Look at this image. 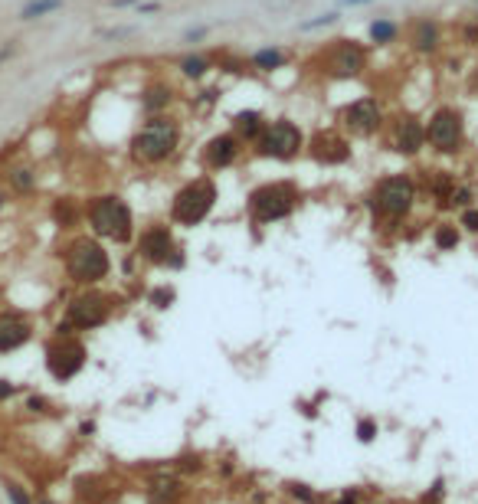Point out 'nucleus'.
Here are the masks:
<instances>
[{
  "label": "nucleus",
  "instance_id": "1",
  "mask_svg": "<svg viewBox=\"0 0 478 504\" xmlns=\"http://www.w3.org/2000/svg\"><path fill=\"white\" fill-rule=\"evenodd\" d=\"M183 148V118L174 112L151 115L134 128L128 141V157L138 167H164L171 164Z\"/></svg>",
  "mask_w": 478,
  "mask_h": 504
},
{
  "label": "nucleus",
  "instance_id": "2",
  "mask_svg": "<svg viewBox=\"0 0 478 504\" xmlns=\"http://www.w3.org/2000/svg\"><path fill=\"white\" fill-rule=\"evenodd\" d=\"M420 203V181L410 171H393L377 177L367 193V209L380 226H403Z\"/></svg>",
  "mask_w": 478,
  "mask_h": 504
},
{
  "label": "nucleus",
  "instance_id": "3",
  "mask_svg": "<svg viewBox=\"0 0 478 504\" xmlns=\"http://www.w3.org/2000/svg\"><path fill=\"white\" fill-rule=\"evenodd\" d=\"M305 200L302 187L292 181H266L252 187L246 197V213L256 226H272V223H282L295 213Z\"/></svg>",
  "mask_w": 478,
  "mask_h": 504
},
{
  "label": "nucleus",
  "instance_id": "4",
  "mask_svg": "<svg viewBox=\"0 0 478 504\" xmlns=\"http://www.w3.org/2000/svg\"><path fill=\"white\" fill-rule=\"evenodd\" d=\"M373 49L354 37H337L318 49V72L331 82H357L370 69Z\"/></svg>",
  "mask_w": 478,
  "mask_h": 504
},
{
  "label": "nucleus",
  "instance_id": "5",
  "mask_svg": "<svg viewBox=\"0 0 478 504\" xmlns=\"http://www.w3.org/2000/svg\"><path fill=\"white\" fill-rule=\"evenodd\" d=\"M426 128V148L439 157H459L469 144V122L459 105L442 102L436 108H429V115L422 118Z\"/></svg>",
  "mask_w": 478,
  "mask_h": 504
},
{
  "label": "nucleus",
  "instance_id": "6",
  "mask_svg": "<svg viewBox=\"0 0 478 504\" xmlns=\"http://www.w3.org/2000/svg\"><path fill=\"white\" fill-rule=\"evenodd\" d=\"M217 200H220V187L213 181V174H197L171 197V223L183 229L200 226L213 213Z\"/></svg>",
  "mask_w": 478,
  "mask_h": 504
},
{
  "label": "nucleus",
  "instance_id": "7",
  "mask_svg": "<svg viewBox=\"0 0 478 504\" xmlns=\"http://www.w3.org/2000/svg\"><path fill=\"white\" fill-rule=\"evenodd\" d=\"M86 219L98 239H108V243H118V246L134 239V213L118 193L92 197L86 207Z\"/></svg>",
  "mask_w": 478,
  "mask_h": 504
},
{
  "label": "nucleus",
  "instance_id": "8",
  "mask_svg": "<svg viewBox=\"0 0 478 504\" xmlns=\"http://www.w3.org/2000/svg\"><path fill=\"white\" fill-rule=\"evenodd\" d=\"M305 144H308L305 128L292 115H278V118H269L266 131L259 134V141L252 144V154L266 157V161L292 164L305 154Z\"/></svg>",
  "mask_w": 478,
  "mask_h": 504
},
{
  "label": "nucleus",
  "instance_id": "9",
  "mask_svg": "<svg viewBox=\"0 0 478 504\" xmlns=\"http://www.w3.org/2000/svg\"><path fill=\"white\" fill-rule=\"evenodd\" d=\"M390 124V112H387V102L380 96H357L351 102L341 105L337 112V128L347 134V138H361V141H370L377 134L387 131Z\"/></svg>",
  "mask_w": 478,
  "mask_h": 504
},
{
  "label": "nucleus",
  "instance_id": "10",
  "mask_svg": "<svg viewBox=\"0 0 478 504\" xmlns=\"http://www.w3.org/2000/svg\"><path fill=\"white\" fill-rule=\"evenodd\" d=\"M66 272L79 285H98L102 278L112 272V259H108L105 246L98 239H72L66 249Z\"/></svg>",
  "mask_w": 478,
  "mask_h": 504
},
{
  "label": "nucleus",
  "instance_id": "11",
  "mask_svg": "<svg viewBox=\"0 0 478 504\" xmlns=\"http://www.w3.org/2000/svg\"><path fill=\"white\" fill-rule=\"evenodd\" d=\"M138 259L151 262L161 269H183L187 266V252L177 246L174 229L167 223H151L138 233Z\"/></svg>",
  "mask_w": 478,
  "mask_h": 504
},
{
  "label": "nucleus",
  "instance_id": "12",
  "mask_svg": "<svg viewBox=\"0 0 478 504\" xmlns=\"http://www.w3.org/2000/svg\"><path fill=\"white\" fill-rule=\"evenodd\" d=\"M403 39L416 59H436L446 49V23L436 13H416L403 30Z\"/></svg>",
  "mask_w": 478,
  "mask_h": 504
},
{
  "label": "nucleus",
  "instance_id": "13",
  "mask_svg": "<svg viewBox=\"0 0 478 504\" xmlns=\"http://www.w3.org/2000/svg\"><path fill=\"white\" fill-rule=\"evenodd\" d=\"M387 144H390L393 154H400L403 161H416L426 151V128H422L420 115H393L390 124H387Z\"/></svg>",
  "mask_w": 478,
  "mask_h": 504
},
{
  "label": "nucleus",
  "instance_id": "14",
  "mask_svg": "<svg viewBox=\"0 0 478 504\" xmlns=\"http://www.w3.org/2000/svg\"><path fill=\"white\" fill-rule=\"evenodd\" d=\"M305 154L321 167H344L354 157V148H351V138L335 124V128H318L315 134H308Z\"/></svg>",
  "mask_w": 478,
  "mask_h": 504
},
{
  "label": "nucleus",
  "instance_id": "15",
  "mask_svg": "<svg viewBox=\"0 0 478 504\" xmlns=\"http://www.w3.org/2000/svg\"><path fill=\"white\" fill-rule=\"evenodd\" d=\"M243 151H246L243 141L226 128V131H217L203 141L200 161H203V167H207V174H223V171H230V167H236Z\"/></svg>",
  "mask_w": 478,
  "mask_h": 504
},
{
  "label": "nucleus",
  "instance_id": "16",
  "mask_svg": "<svg viewBox=\"0 0 478 504\" xmlns=\"http://www.w3.org/2000/svg\"><path fill=\"white\" fill-rule=\"evenodd\" d=\"M82 363H86V347H82L76 337L59 334L56 341L49 344L46 367H49V373H53L56 380H69V377H76V373L82 370Z\"/></svg>",
  "mask_w": 478,
  "mask_h": 504
},
{
  "label": "nucleus",
  "instance_id": "17",
  "mask_svg": "<svg viewBox=\"0 0 478 504\" xmlns=\"http://www.w3.org/2000/svg\"><path fill=\"white\" fill-rule=\"evenodd\" d=\"M108 314H112V302H108L105 295H98V292H82V295H76L72 298V304H69L66 321L72 324V328L89 331V328L105 324Z\"/></svg>",
  "mask_w": 478,
  "mask_h": 504
},
{
  "label": "nucleus",
  "instance_id": "18",
  "mask_svg": "<svg viewBox=\"0 0 478 504\" xmlns=\"http://www.w3.org/2000/svg\"><path fill=\"white\" fill-rule=\"evenodd\" d=\"M177 98H181V92H177V86H174L171 79H151V82L141 86V92H138V108H141L144 118H151V115L174 112Z\"/></svg>",
  "mask_w": 478,
  "mask_h": 504
},
{
  "label": "nucleus",
  "instance_id": "19",
  "mask_svg": "<svg viewBox=\"0 0 478 504\" xmlns=\"http://www.w3.org/2000/svg\"><path fill=\"white\" fill-rule=\"evenodd\" d=\"M246 63L249 72H256V76H276V72L292 66V53L282 43H262V46H256L249 53Z\"/></svg>",
  "mask_w": 478,
  "mask_h": 504
},
{
  "label": "nucleus",
  "instance_id": "20",
  "mask_svg": "<svg viewBox=\"0 0 478 504\" xmlns=\"http://www.w3.org/2000/svg\"><path fill=\"white\" fill-rule=\"evenodd\" d=\"M266 112H259V108H236V112L230 115V131L236 134L239 141H243V148H252V144L259 141V134L266 131Z\"/></svg>",
  "mask_w": 478,
  "mask_h": 504
},
{
  "label": "nucleus",
  "instance_id": "21",
  "mask_svg": "<svg viewBox=\"0 0 478 504\" xmlns=\"http://www.w3.org/2000/svg\"><path fill=\"white\" fill-rule=\"evenodd\" d=\"M420 181V193L426 190L429 193V200L436 203V207H446V200H449V193L456 190V183H459V177L452 171H446V167H426L422 171V177H416Z\"/></svg>",
  "mask_w": 478,
  "mask_h": 504
},
{
  "label": "nucleus",
  "instance_id": "22",
  "mask_svg": "<svg viewBox=\"0 0 478 504\" xmlns=\"http://www.w3.org/2000/svg\"><path fill=\"white\" fill-rule=\"evenodd\" d=\"M177 76L183 79V82H193V86H203L207 79L217 72V59L210 56V53H200V49H190V53H183L181 59H177Z\"/></svg>",
  "mask_w": 478,
  "mask_h": 504
},
{
  "label": "nucleus",
  "instance_id": "23",
  "mask_svg": "<svg viewBox=\"0 0 478 504\" xmlns=\"http://www.w3.org/2000/svg\"><path fill=\"white\" fill-rule=\"evenodd\" d=\"M403 37V23L396 17H373L367 23V46L370 49H390L393 43H400Z\"/></svg>",
  "mask_w": 478,
  "mask_h": 504
},
{
  "label": "nucleus",
  "instance_id": "24",
  "mask_svg": "<svg viewBox=\"0 0 478 504\" xmlns=\"http://www.w3.org/2000/svg\"><path fill=\"white\" fill-rule=\"evenodd\" d=\"M30 341V321L20 314H0V351H17Z\"/></svg>",
  "mask_w": 478,
  "mask_h": 504
},
{
  "label": "nucleus",
  "instance_id": "25",
  "mask_svg": "<svg viewBox=\"0 0 478 504\" xmlns=\"http://www.w3.org/2000/svg\"><path fill=\"white\" fill-rule=\"evenodd\" d=\"M429 243H432L436 252H456L459 243H462L459 223H456V219H439V223L432 226V233H429Z\"/></svg>",
  "mask_w": 478,
  "mask_h": 504
},
{
  "label": "nucleus",
  "instance_id": "26",
  "mask_svg": "<svg viewBox=\"0 0 478 504\" xmlns=\"http://www.w3.org/2000/svg\"><path fill=\"white\" fill-rule=\"evenodd\" d=\"M337 23H341V10H325V13H315L308 20H298V33H325Z\"/></svg>",
  "mask_w": 478,
  "mask_h": 504
},
{
  "label": "nucleus",
  "instance_id": "27",
  "mask_svg": "<svg viewBox=\"0 0 478 504\" xmlns=\"http://www.w3.org/2000/svg\"><path fill=\"white\" fill-rule=\"evenodd\" d=\"M63 4H66V0H30V4H23V10H20V17H23V20H39V17H49V13H56V10H63Z\"/></svg>",
  "mask_w": 478,
  "mask_h": 504
},
{
  "label": "nucleus",
  "instance_id": "28",
  "mask_svg": "<svg viewBox=\"0 0 478 504\" xmlns=\"http://www.w3.org/2000/svg\"><path fill=\"white\" fill-rule=\"evenodd\" d=\"M465 207H475V187L472 183H456V190L449 193V200L442 209H465Z\"/></svg>",
  "mask_w": 478,
  "mask_h": 504
},
{
  "label": "nucleus",
  "instance_id": "29",
  "mask_svg": "<svg viewBox=\"0 0 478 504\" xmlns=\"http://www.w3.org/2000/svg\"><path fill=\"white\" fill-rule=\"evenodd\" d=\"M217 69H220L223 76H246L249 72V63H246V56H233V53H220L217 56Z\"/></svg>",
  "mask_w": 478,
  "mask_h": 504
},
{
  "label": "nucleus",
  "instance_id": "30",
  "mask_svg": "<svg viewBox=\"0 0 478 504\" xmlns=\"http://www.w3.org/2000/svg\"><path fill=\"white\" fill-rule=\"evenodd\" d=\"M174 298H177V292H174L171 285H157L151 295H148V304H151V308H157V311H164V308H171V304H174Z\"/></svg>",
  "mask_w": 478,
  "mask_h": 504
},
{
  "label": "nucleus",
  "instance_id": "31",
  "mask_svg": "<svg viewBox=\"0 0 478 504\" xmlns=\"http://www.w3.org/2000/svg\"><path fill=\"white\" fill-rule=\"evenodd\" d=\"M217 102H220V89L217 86H203L200 92L193 96V108H200V112H210Z\"/></svg>",
  "mask_w": 478,
  "mask_h": 504
},
{
  "label": "nucleus",
  "instance_id": "32",
  "mask_svg": "<svg viewBox=\"0 0 478 504\" xmlns=\"http://www.w3.org/2000/svg\"><path fill=\"white\" fill-rule=\"evenodd\" d=\"M459 229H465V233H472V236H478V207H465L459 209Z\"/></svg>",
  "mask_w": 478,
  "mask_h": 504
},
{
  "label": "nucleus",
  "instance_id": "33",
  "mask_svg": "<svg viewBox=\"0 0 478 504\" xmlns=\"http://www.w3.org/2000/svg\"><path fill=\"white\" fill-rule=\"evenodd\" d=\"M207 37H210V27H187V30H183V37H181V39L193 49V46H200V43H203Z\"/></svg>",
  "mask_w": 478,
  "mask_h": 504
},
{
  "label": "nucleus",
  "instance_id": "34",
  "mask_svg": "<svg viewBox=\"0 0 478 504\" xmlns=\"http://www.w3.org/2000/svg\"><path fill=\"white\" fill-rule=\"evenodd\" d=\"M459 39L465 43V46H478V20H475V17H472L469 23H462Z\"/></svg>",
  "mask_w": 478,
  "mask_h": 504
},
{
  "label": "nucleus",
  "instance_id": "35",
  "mask_svg": "<svg viewBox=\"0 0 478 504\" xmlns=\"http://www.w3.org/2000/svg\"><path fill=\"white\" fill-rule=\"evenodd\" d=\"M56 217H59V223H63V226H72L79 213H76V207L66 200V203H59V207H56Z\"/></svg>",
  "mask_w": 478,
  "mask_h": 504
},
{
  "label": "nucleus",
  "instance_id": "36",
  "mask_svg": "<svg viewBox=\"0 0 478 504\" xmlns=\"http://www.w3.org/2000/svg\"><path fill=\"white\" fill-rule=\"evenodd\" d=\"M138 33V27H112V30H102L98 37L102 39H128V37H134Z\"/></svg>",
  "mask_w": 478,
  "mask_h": 504
},
{
  "label": "nucleus",
  "instance_id": "37",
  "mask_svg": "<svg viewBox=\"0 0 478 504\" xmlns=\"http://www.w3.org/2000/svg\"><path fill=\"white\" fill-rule=\"evenodd\" d=\"M161 10H164L161 0H141V4L134 7V13H138V17H154V13H161Z\"/></svg>",
  "mask_w": 478,
  "mask_h": 504
},
{
  "label": "nucleus",
  "instance_id": "38",
  "mask_svg": "<svg viewBox=\"0 0 478 504\" xmlns=\"http://www.w3.org/2000/svg\"><path fill=\"white\" fill-rule=\"evenodd\" d=\"M13 187H17V190H30V187H33V174L23 171V167L13 171Z\"/></svg>",
  "mask_w": 478,
  "mask_h": 504
},
{
  "label": "nucleus",
  "instance_id": "39",
  "mask_svg": "<svg viewBox=\"0 0 478 504\" xmlns=\"http://www.w3.org/2000/svg\"><path fill=\"white\" fill-rule=\"evenodd\" d=\"M373 436H377V426H373L370 419H361V422H357V439H361V442H370Z\"/></svg>",
  "mask_w": 478,
  "mask_h": 504
},
{
  "label": "nucleus",
  "instance_id": "40",
  "mask_svg": "<svg viewBox=\"0 0 478 504\" xmlns=\"http://www.w3.org/2000/svg\"><path fill=\"white\" fill-rule=\"evenodd\" d=\"M288 488H292V495H295V498H302V501H308V504L315 501V498H311V491H308L305 485H288Z\"/></svg>",
  "mask_w": 478,
  "mask_h": 504
},
{
  "label": "nucleus",
  "instance_id": "41",
  "mask_svg": "<svg viewBox=\"0 0 478 504\" xmlns=\"http://www.w3.org/2000/svg\"><path fill=\"white\" fill-rule=\"evenodd\" d=\"M138 4H141V0H112L108 7H115V10H134Z\"/></svg>",
  "mask_w": 478,
  "mask_h": 504
},
{
  "label": "nucleus",
  "instance_id": "42",
  "mask_svg": "<svg viewBox=\"0 0 478 504\" xmlns=\"http://www.w3.org/2000/svg\"><path fill=\"white\" fill-rule=\"evenodd\" d=\"M370 4H377V0H341V7H351V10H357V7H370Z\"/></svg>",
  "mask_w": 478,
  "mask_h": 504
},
{
  "label": "nucleus",
  "instance_id": "43",
  "mask_svg": "<svg viewBox=\"0 0 478 504\" xmlns=\"http://www.w3.org/2000/svg\"><path fill=\"white\" fill-rule=\"evenodd\" d=\"M10 498H13V504H30V498L20 491V488H10Z\"/></svg>",
  "mask_w": 478,
  "mask_h": 504
},
{
  "label": "nucleus",
  "instance_id": "44",
  "mask_svg": "<svg viewBox=\"0 0 478 504\" xmlns=\"http://www.w3.org/2000/svg\"><path fill=\"white\" fill-rule=\"evenodd\" d=\"M475 20H478V4H475Z\"/></svg>",
  "mask_w": 478,
  "mask_h": 504
},
{
  "label": "nucleus",
  "instance_id": "45",
  "mask_svg": "<svg viewBox=\"0 0 478 504\" xmlns=\"http://www.w3.org/2000/svg\"><path fill=\"white\" fill-rule=\"evenodd\" d=\"M472 4H478V0H472Z\"/></svg>",
  "mask_w": 478,
  "mask_h": 504
}]
</instances>
